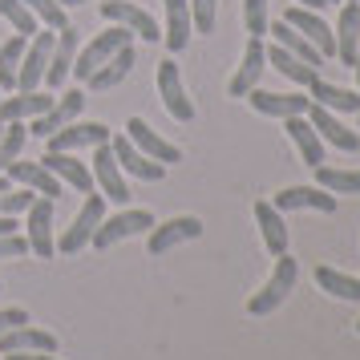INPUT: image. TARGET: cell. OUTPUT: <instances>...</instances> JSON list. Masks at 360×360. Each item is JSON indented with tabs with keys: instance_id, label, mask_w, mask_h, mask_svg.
I'll return each mask as SVG.
<instances>
[{
	"instance_id": "4dcf8cb0",
	"label": "cell",
	"mask_w": 360,
	"mask_h": 360,
	"mask_svg": "<svg viewBox=\"0 0 360 360\" xmlns=\"http://www.w3.org/2000/svg\"><path fill=\"white\" fill-rule=\"evenodd\" d=\"M308 98L316 105H324L332 114H356L360 110V89H340V85H328V82H316L308 85Z\"/></svg>"
},
{
	"instance_id": "484cf974",
	"label": "cell",
	"mask_w": 360,
	"mask_h": 360,
	"mask_svg": "<svg viewBox=\"0 0 360 360\" xmlns=\"http://www.w3.org/2000/svg\"><path fill=\"white\" fill-rule=\"evenodd\" d=\"M162 13H166V25H162V41L170 53H182L191 45V0H162Z\"/></svg>"
},
{
	"instance_id": "6da1fadb",
	"label": "cell",
	"mask_w": 360,
	"mask_h": 360,
	"mask_svg": "<svg viewBox=\"0 0 360 360\" xmlns=\"http://www.w3.org/2000/svg\"><path fill=\"white\" fill-rule=\"evenodd\" d=\"M295 279H300V263L283 251V255H276V267H271V276H267V283H263L259 292L247 300V316H271V311L292 295Z\"/></svg>"
},
{
	"instance_id": "836d02e7",
	"label": "cell",
	"mask_w": 360,
	"mask_h": 360,
	"mask_svg": "<svg viewBox=\"0 0 360 360\" xmlns=\"http://www.w3.org/2000/svg\"><path fill=\"white\" fill-rule=\"evenodd\" d=\"M25 49H29V37H20V33H13L0 45V94H13L17 89V69H20Z\"/></svg>"
},
{
	"instance_id": "603a6c76",
	"label": "cell",
	"mask_w": 360,
	"mask_h": 360,
	"mask_svg": "<svg viewBox=\"0 0 360 360\" xmlns=\"http://www.w3.org/2000/svg\"><path fill=\"white\" fill-rule=\"evenodd\" d=\"M4 174L17 182V186H29V191L41 195V198H61V191H65L61 179L49 174V166H45V162H8Z\"/></svg>"
},
{
	"instance_id": "bcb514c9",
	"label": "cell",
	"mask_w": 360,
	"mask_h": 360,
	"mask_svg": "<svg viewBox=\"0 0 360 360\" xmlns=\"http://www.w3.org/2000/svg\"><path fill=\"white\" fill-rule=\"evenodd\" d=\"M61 4H65V8H77V4H89V0H61Z\"/></svg>"
},
{
	"instance_id": "7bdbcfd3",
	"label": "cell",
	"mask_w": 360,
	"mask_h": 360,
	"mask_svg": "<svg viewBox=\"0 0 360 360\" xmlns=\"http://www.w3.org/2000/svg\"><path fill=\"white\" fill-rule=\"evenodd\" d=\"M295 4H304V8H316V13H320V8H328V0H295Z\"/></svg>"
},
{
	"instance_id": "30bf717a",
	"label": "cell",
	"mask_w": 360,
	"mask_h": 360,
	"mask_svg": "<svg viewBox=\"0 0 360 360\" xmlns=\"http://www.w3.org/2000/svg\"><path fill=\"white\" fill-rule=\"evenodd\" d=\"M110 150H114V158H117V166H122V174H130V179H138V182H162V179H166V166L154 162V158H146V154L134 146L130 138H126V130L110 138Z\"/></svg>"
},
{
	"instance_id": "4316f807",
	"label": "cell",
	"mask_w": 360,
	"mask_h": 360,
	"mask_svg": "<svg viewBox=\"0 0 360 360\" xmlns=\"http://www.w3.org/2000/svg\"><path fill=\"white\" fill-rule=\"evenodd\" d=\"M267 33H271V41H276V45H283V49L292 53V57H300L304 65H311V69L324 65V53L316 49V45H311L300 29H292L288 20H271V25H267Z\"/></svg>"
},
{
	"instance_id": "7c38bea8",
	"label": "cell",
	"mask_w": 360,
	"mask_h": 360,
	"mask_svg": "<svg viewBox=\"0 0 360 360\" xmlns=\"http://www.w3.org/2000/svg\"><path fill=\"white\" fill-rule=\"evenodd\" d=\"M263 69H267V45H263V37H251L243 45V57H239V69L231 73L227 82V94L231 98H247L255 85H259Z\"/></svg>"
},
{
	"instance_id": "8992f818",
	"label": "cell",
	"mask_w": 360,
	"mask_h": 360,
	"mask_svg": "<svg viewBox=\"0 0 360 360\" xmlns=\"http://www.w3.org/2000/svg\"><path fill=\"white\" fill-rule=\"evenodd\" d=\"M98 13L110 20V25H122V29H130V33H134V37H142V41H162V25L150 17L146 8H138L134 0H101Z\"/></svg>"
},
{
	"instance_id": "4fadbf2b",
	"label": "cell",
	"mask_w": 360,
	"mask_h": 360,
	"mask_svg": "<svg viewBox=\"0 0 360 360\" xmlns=\"http://www.w3.org/2000/svg\"><path fill=\"white\" fill-rule=\"evenodd\" d=\"M158 98L174 122H195V101L186 98V85L174 61H158Z\"/></svg>"
},
{
	"instance_id": "681fc988",
	"label": "cell",
	"mask_w": 360,
	"mask_h": 360,
	"mask_svg": "<svg viewBox=\"0 0 360 360\" xmlns=\"http://www.w3.org/2000/svg\"><path fill=\"white\" fill-rule=\"evenodd\" d=\"M356 332H360V320H356Z\"/></svg>"
},
{
	"instance_id": "e575fe53",
	"label": "cell",
	"mask_w": 360,
	"mask_h": 360,
	"mask_svg": "<svg viewBox=\"0 0 360 360\" xmlns=\"http://www.w3.org/2000/svg\"><path fill=\"white\" fill-rule=\"evenodd\" d=\"M316 283H320V292L336 295V300H360V276L336 271V267H328V263L316 267Z\"/></svg>"
},
{
	"instance_id": "7dc6e473",
	"label": "cell",
	"mask_w": 360,
	"mask_h": 360,
	"mask_svg": "<svg viewBox=\"0 0 360 360\" xmlns=\"http://www.w3.org/2000/svg\"><path fill=\"white\" fill-rule=\"evenodd\" d=\"M328 4H344V0H328Z\"/></svg>"
},
{
	"instance_id": "9a60e30c",
	"label": "cell",
	"mask_w": 360,
	"mask_h": 360,
	"mask_svg": "<svg viewBox=\"0 0 360 360\" xmlns=\"http://www.w3.org/2000/svg\"><path fill=\"white\" fill-rule=\"evenodd\" d=\"M279 20H288L292 29H300V33L308 37L316 49L324 53V61H328V57H336V37H332V25H328V20L320 17V13H316V8L292 4V8H288V13H283Z\"/></svg>"
},
{
	"instance_id": "d4e9b609",
	"label": "cell",
	"mask_w": 360,
	"mask_h": 360,
	"mask_svg": "<svg viewBox=\"0 0 360 360\" xmlns=\"http://www.w3.org/2000/svg\"><path fill=\"white\" fill-rule=\"evenodd\" d=\"M283 130H288V138H292V146L300 150V158H304V166H316L324 162V138L316 134V126H311L304 114H295V117H283Z\"/></svg>"
},
{
	"instance_id": "83f0119b",
	"label": "cell",
	"mask_w": 360,
	"mask_h": 360,
	"mask_svg": "<svg viewBox=\"0 0 360 360\" xmlns=\"http://www.w3.org/2000/svg\"><path fill=\"white\" fill-rule=\"evenodd\" d=\"M73 57H77V29L69 25L53 41V57H49V69H45V85L49 89H61L65 85V73L73 69Z\"/></svg>"
},
{
	"instance_id": "f35d334b",
	"label": "cell",
	"mask_w": 360,
	"mask_h": 360,
	"mask_svg": "<svg viewBox=\"0 0 360 360\" xmlns=\"http://www.w3.org/2000/svg\"><path fill=\"white\" fill-rule=\"evenodd\" d=\"M267 4H271V0H243V25H247L251 37H267V25H271Z\"/></svg>"
},
{
	"instance_id": "277c9868",
	"label": "cell",
	"mask_w": 360,
	"mask_h": 360,
	"mask_svg": "<svg viewBox=\"0 0 360 360\" xmlns=\"http://www.w3.org/2000/svg\"><path fill=\"white\" fill-rule=\"evenodd\" d=\"M150 227H154V214L142 211V207H134V211H117V214H110V219H101V223H98V231H94L89 247H98V251H110V247L122 243V239L146 235Z\"/></svg>"
},
{
	"instance_id": "5bb4252c",
	"label": "cell",
	"mask_w": 360,
	"mask_h": 360,
	"mask_svg": "<svg viewBox=\"0 0 360 360\" xmlns=\"http://www.w3.org/2000/svg\"><path fill=\"white\" fill-rule=\"evenodd\" d=\"M114 134H110V126H101V122H69V126H61L57 134H49L45 142H49V150H65V154H73V150H94V146H105Z\"/></svg>"
},
{
	"instance_id": "f546056e",
	"label": "cell",
	"mask_w": 360,
	"mask_h": 360,
	"mask_svg": "<svg viewBox=\"0 0 360 360\" xmlns=\"http://www.w3.org/2000/svg\"><path fill=\"white\" fill-rule=\"evenodd\" d=\"M130 73H134V41H130V45H122V49H117L114 57L98 69V73H89V77H85V85H89V89H98V94H105V89L122 85Z\"/></svg>"
},
{
	"instance_id": "ffe728a7",
	"label": "cell",
	"mask_w": 360,
	"mask_h": 360,
	"mask_svg": "<svg viewBox=\"0 0 360 360\" xmlns=\"http://www.w3.org/2000/svg\"><path fill=\"white\" fill-rule=\"evenodd\" d=\"M255 227H259V239H263V247H267L271 259L288 251L292 231H288V223H283V211L271 207V198H259V202H255Z\"/></svg>"
},
{
	"instance_id": "1f68e13d",
	"label": "cell",
	"mask_w": 360,
	"mask_h": 360,
	"mask_svg": "<svg viewBox=\"0 0 360 360\" xmlns=\"http://www.w3.org/2000/svg\"><path fill=\"white\" fill-rule=\"evenodd\" d=\"M267 65L276 69V73H283L288 82H295L300 89H308V85L320 77V73H316L311 65H304L300 57H292V53L283 49V45H276V41H271V49H267Z\"/></svg>"
},
{
	"instance_id": "f5cc1de1",
	"label": "cell",
	"mask_w": 360,
	"mask_h": 360,
	"mask_svg": "<svg viewBox=\"0 0 360 360\" xmlns=\"http://www.w3.org/2000/svg\"><path fill=\"white\" fill-rule=\"evenodd\" d=\"M356 4H360V0H356Z\"/></svg>"
},
{
	"instance_id": "7402d4cb",
	"label": "cell",
	"mask_w": 360,
	"mask_h": 360,
	"mask_svg": "<svg viewBox=\"0 0 360 360\" xmlns=\"http://www.w3.org/2000/svg\"><path fill=\"white\" fill-rule=\"evenodd\" d=\"M247 101H251V110L255 114H263V117H295V114H308V94H267V89H251L247 94Z\"/></svg>"
},
{
	"instance_id": "b9f144b4",
	"label": "cell",
	"mask_w": 360,
	"mask_h": 360,
	"mask_svg": "<svg viewBox=\"0 0 360 360\" xmlns=\"http://www.w3.org/2000/svg\"><path fill=\"white\" fill-rule=\"evenodd\" d=\"M0 360H61L57 352H0Z\"/></svg>"
},
{
	"instance_id": "ac0fdd59",
	"label": "cell",
	"mask_w": 360,
	"mask_h": 360,
	"mask_svg": "<svg viewBox=\"0 0 360 360\" xmlns=\"http://www.w3.org/2000/svg\"><path fill=\"white\" fill-rule=\"evenodd\" d=\"M332 37H336V61L352 69V61H356V53H360V4L356 0H344L340 4Z\"/></svg>"
},
{
	"instance_id": "d6a6232c",
	"label": "cell",
	"mask_w": 360,
	"mask_h": 360,
	"mask_svg": "<svg viewBox=\"0 0 360 360\" xmlns=\"http://www.w3.org/2000/svg\"><path fill=\"white\" fill-rule=\"evenodd\" d=\"M316 186H324L332 195H360V166H316Z\"/></svg>"
},
{
	"instance_id": "f907efd6",
	"label": "cell",
	"mask_w": 360,
	"mask_h": 360,
	"mask_svg": "<svg viewBox=\"0 0 360 360\" xmlns=\"http://www.w3.org/2000/svg\"><path fill=\"white\" fill-rule=\"evenodd\" d=\"M356 117H360V110H356ZM356 130H360V126H356Z\"/></svg>"
},
{
	"instance_id": "7a4b0ae2",
	"label": "cell",
	"mask_w": 360,
	"mask_h": 360,
	"mask_svg": "<svg viewBox=\"0 0 360 360\" xmlns=\"http://www.w3.org/2000/svg\"><path fill=\"white\" fill-rule=\"evenodd\" d=\"M130 41H134L130 29L110 25V29H105V33H98L89 45H85V49H77V57H73V69H69V73H73L77 82H85L89 73H98V69L105 65V61H110L117 49H122V45H130Z\"/></svg>"
},
{
	"instance_id": "2e32d148",
	"label": "cell",
	"mask_w": 360,
	"mask_h": 360,
	"mask_svg": "<svg viewBox=\"0 0 360 360\" xmlns=\"http://www.w3.org/2000/svg\"><path fill=\"white\" fill-rule=\"evenodd\" d=\"M126 138H130L134 146H138L142 154H146V158H154V162H162V166L182 162V150L174 146V142H166L162 134H154V130H150V122H146V117H130V122H126Z\"/></svg>"
},
{
	"instance_id": "ab89813d",
	"label": "cell",
	"mask_w": 360,
	"mask_h": 360,
	"mask_svg": "<svg viewBox=\"0 0 360 360\" xmlns=\"http://www.w3.org/2000/svg\"><path fill=\"white\" fill-rule=\"evenodd\" d=\"M214 13H219V0H191V25L195 33H214Z\"/></svg>"
},
{
	"instance_id": "52a82bcc",
	"label": "cell",
	"mask_w": 360,
	"mask_h": 360,
	"mask_svg": "<svg viewBox=\"0 0 360 360\" xmlns=\"http://www.w3.org/2000/svg\"><path fill=\"white\" fill-rule=\"evenodd\" d=\"M202 235V223H198L195 214H174V219H166V223H154L146 231V251L150 255H166V251H174V247L191 243Z\"/></svg>"
},
{
	"instance_id": "3957f363",
	"label": "cell",
	"mask_w": 360,
	"mask_h": 360,
	"mask_svg": "<svg viewBox=\"0 0 360 360\" xmlns=\"http://www.w3.org/2000/svg\"><path fill=\"white\" fill-rule=\"evenodd\" d=\"M53 41H57V29H45V33H33L29 37V49L20 57V69H17V89L20 94H33L45 85V69H49V57H53ZM13 89V94H17Z\"/></svg>"
},
{
	"instance_id": "5b68a950",
	"label": "cell",
	"mask_w": 360,
	"mask_h": 360,
	"mask_svg": "<svg viewBox=\"0 0 360 360\" xmlns=\"http://www.w3.org/2000/svg\"><path fill=\"white\" fill-rule=\"evenodd\" d=\"M101 219H105V195L89 191L85 202H82V211H77V219H73V227H65V235L57 239V251H61V255H77V251H85Z\"/></svg>"
},
{
	"instance_id": "816d5d0a",
	"label": "cell",
	"mask_w": 360,
	"mask_h": 360,
	"mask_svg": "<svg viewBox=\"0 0 360 360\" xmlns=\"http://www.w3.org/2000/svg\"><path fill=\"white\" fill-rule=\"evenodd\" d=\"M0 98H4V94H0Z\"/></svg>"
},
{
	"instance_id": "e0dca14e",
	"label": "cell",
	"mask_w": 360,
	"mask_h": 360,
	"mask_svg": "<svg viewBox=\"0 0 360 360\" xmlns=\"http://www.w3.org/2000/svg\"><path fill=\"white\" fill-rule=\"evenodd\" d=\"M271 207L279 211H320V214H332L336 211V195L324 191V186H283L279 195H271Z\"/></svg>"
},
{
	"instance_id": "f6af8a7d",
	"label": "cell",
	"mask_w": 360,
	"mask_h": 360,
	"mask_svg": "<svg viewBox=\"0 0 360 360\" xmlns=\"http://www.w3.org/2000/svg\"><path fill=\"white\" fill-rule=\"evenodd\" d=\"M352 73H356V89H360V53H356V61H352Z\"/></svg>"
},
{
	"instance_id": "cb8c5ba5",
	"label": "cell",
	"mask_w": 360,
	"mask_h": 360,
	"mask_svg": "<svg viewBox=\"0 0 360 360\" xmlns=\"http://www.w3.org/2000/svg\"><path fill=\"white\" fill-rule=\"evenodd\" d=\"M53 105V94L49 89H33V94H4L0 98V122L8 126V122H33V117H41L45 110Z\"/></svg>"
},
{
	"instance_id": "44dd1931",
	"label": "cell",
	"mask_w": 360,
	"mask_h": 360,
	"mask_svg": "<svg viewBox=\"0 0 360 360\" xmlns=\"http://www.w3.org/2000/svg\"><path fill=\"white\" fill-rule=\"evenodd\" d=\"M82 110H85V94L82 89H69L65 98H53V105L41 117H33L29 130H33V138H49V134H57L61 126H69Z\"/></svg>"
},
{
	"instance_id": "ee69618b",
	"label": "cell",
	"mask_w": 360,
	"mask_h": 360,
	"mask_svg": "<svg viewBox=\"0 0 360 360\" xmlns=\"http://www.w3.org/2000/svg\"><path fill=\"white\" fill-rule=\"evenodd\" d=\"M4 191H13V179H8V174H0V195H4Z\"/></svg>"
},
{
	"instance_id": "8d00e7d4",
	"label": "cell",
	"mask_w": 360,
	"mask_h": 360,
	"mask_svg": "<svg viewBox=\"0 0 360 360\" xmlns=\"http://www.w3.org/2000/svg\"><path fill=\"white\" fill-rule=\"evenodd\" d=\"M0 17L13 25V33H20V37H33V33H41L37 29V17H33V8L25 4V0H0Z\"/></svg>"
},
{
	"instance_id": "60d3db41",
	"label": "cell",
	"mask_w": 360,
	"mask_h": 360,
	"mask_svg": "<svg viewBox=\"0 0 360 360\" xmlns=\"http://www.w3.org/2000/svg\"><path fill=\"white\" fill-rule=\"evenodd\" d=\"M29 255V239L13 231V235H0V259H25Z\"/></svg>"
},
{
	"instance_id": "8fae6325",
	"label": "cell",
	"mask_w": 360,
	"mask_h": 360,
	"mask_svg": "<svg viewBox=\"0 0 360 360\" xmlns=\"http://www.w3.org/2000/svg\"><path fill=\"white\" fill-rule=\"evenodd\" d=\"M89 170H94V186H98L110 202H130V182L122 174V166H117L110 142H105V146H94V166H89Z\"/></svg>"
},
{
	"instance_id": "74e56055",
	"label": "cell",
	"mask_w": 360,
	"mask_h": 360,
	"mask_svg": "<svg viewBox=\"0 0 360 360\" xmlns=\"http://www.w3.org/2000/svg\"><path fill=\"white\" fill-rule=\"evenodd\" d=\"M25 4L33 8V17L41 20L45 29H57V33H61V29H69V20H65V4H61V0H25Z\"/></svg>"
},
{
	"instance_id": "d6986e66",
	"label": "cell",
	"mask_w": 360,
	"mask_h": 360,
	"mask_svg": "<svg viewBox=\"0 0 360 360\" xmlns=\"http://www.w3.org/2000/svg\"><path fill=\"white\" fill-rule=\"evenodd\" d=\"M41 162L49 166V174H57V179H61V186L77 191V195L98 191V186H94V170H89V162H77V158H73V154H65V150H45V158H41Z\"/></svg>"
},
{
	"instance_id": "9c48e42d",
	"label": "cell",
	"mask_w": 360,
	"mask_h": 360,
	"mask_svg": "<svg viewBox=\"0 0 360 360\" xmlns=\"http://www.w3.org/2000/svg\"><path fill=\"white\" fill-rule=\"evenodd\" d=\"M316 126V134L324 138V146L340 150V154H356L360 150V130H348L340 122V114H332V110H324V105H316V101H308V114H304Z\"/></svg>"
},
{
	"instance_id": "d590c367",
	"label": "cell",
	"mask_w": 360,
	"mask_h": 360,
	"mask_svg": "<svg viewBox=\"0 0 360 360\" xmlns=\"http://www.w3.org/2000/svg\"><path fill=\"white\" fill-rule=\"evenodd\" d=\"M25 142H29V126H25V122H8L4 134H0V174L8 170V162H17L20 158Z\"/></svg>"
},
{
	"instance_id": "c3c4849f",
	"label": "cell",
	"mask_w": 360,
	"mask_h": 360,
	"mask_svg": "<svg viewBox=\"0 0 360 360\" xmlns=\"http://www.w3.org/2000/svg\"><path fill=\"white\" fill-rule=\"evenodd\" d=\"M0 134H4V122H0Z\"/></svg>"
},
{
	"instance_id": "f1b7e54d",
	"label": "cell",
	"mask_w": 360,
	"mask_h": 360,
	"mask_svg": "<svg viewBox=\"0 0 360 360\" xmlns=\"http://www.w3.org/2000/svg\"><path fill=\"white\" fill-rule=\"evenodd\" d=\"M0 352H57V336L45 332V328L20 324L0 336Z\"/></svg>"
},
{
	"instance_id": "ba28073f",
	"label": "cell",
	"mask_w": 360,
	"mask_h": 360,
	"mask_svg": "<svg viewBox=\"0 0 360 360\" xmlns=\"http://www.w3.org/2000/svg\"><path fill=\"white\" fill-rule=\"evenodd\" d=\"M25 239H29V255L53 259V251H57V239H53V198H33V207L25 211Z\"/></svg>"
}]
</instances>
